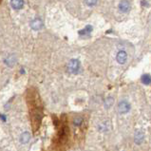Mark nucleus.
Here are the masks:
<instances>
[{
  "label": "nucleus",
  "instance_id": "nucleus-5",
  "mask_svg": "<svg viewBox=\"0 0 151 151\" xmlns=\"http://www.w3.org/2000/svg\"><path fill=\"white\" fill-rule=\"evenodd\" d=\"M116 59H117V62L119 64H124L127 62V54L126 51L124 50H120L118 54H117V57H116Z\"/></svg>",
  "mask_w": 151,
  "mask_h": 151
},
{
  "label": "nucleus",
  "instance_id": "nucleus-4",
  "mask_svg": "<svg viewBox=\"0 0 151 151\" xmlns=\"http://www.w3.org/2000/svg\"><path fill=\"white\" fill-rule=\"evenodd\" d=\"M119 9L123 12H127L130 10V4H129L128 0H122L119 4Z\"/></svg>",
  "mask_w": 151,
  "mask_h": 151
},
{
  "label": "nucleus",
  "instance_id": "nucleus-10",
  "mask_svg": "<svg viewBox=\"0 0 151 151\" xmlns=\"http://www.w3.org/2000/svg\"><path fill=\"white\" fill-rule=\"evenodd\" d=\"M6 64H7V65H9V66H10V67L14 66V65L15 64V59H14V56H12V55L9 56V57L6 59Z\"/></svg>",
  "mask_w": 151,
  "mask_h": 151
},
{
  "label": "nucleus",
  "instance_id": "nucleus-13",
  "mask_svg": "<svg viewBox=\"0 0 151 151\" xmlns=\"http://www.w3.org/2000/svg\"><path fill=\"white\" fill-rule=\"evenodd\" d=\"M98 0H86V3L88 4V6H94L97 3Z\"/></svg>",
  "mask_w": 151,
  "mask_h": 151
},
{
  "label": "nucleus",
  "instance_id": "nucleus-3",
  "mask_svg": "<svg viewBox=\"0 0 151 151\" xmlns=\"http://www.w3.org/2000/svg\"><path fill=\"white\" fill-rule=\"evenodd\" d=\"M31 27L32 29H34V31H39V29H41L43 28L42 20L39 18H36V19L32 20V23H31Z\"/></svg>",
  "mask_w": 151,
  "mask_h": 151
},
{
  "label": "nucleus",
  "instance_id": "nucleus-12",
  "mask_svg": "<svg viewBox=\"0 0 151 151\" xmlns=\"http://www.w3.org/2000/svg\"><path fill=\"white\" fill-rule=\"evenodd\" d=\"M112 103H113V99H112L111 97L109 98H107L106 100V103H105V105H106V109H109V107L112 105Z\"/></svg>",
  "mask_w": 151,
  "mask_h": 151
},
{
  "label": "nucleus",
  "instance_id": "nucleus-14",
  "mask_svg": "<svg viewBox=\"0 0 151 151\" xmlns=\"http://www.w3.org/2000/svg\"><path fill=\"white\" fill-rule=\"evenodd\" d=\"M82 118H80V117H78V118H76L75 120H74V124H76V126H80L81 124V123H82Z\"/></svg>",
  "mask_w": 151,
  "mask_h": 151
},
{
  "label": "nucleus",
  "instance_id": "nucleus-2",
  "mask_svg": "<svg viewBox=\"0 0 151 151\" xmlns=\"http://www.w3.org/2000/svg\"><path fill=\"white\" fill-rule=\"evenodd\" d=\"M118 109L120 113H122V114L127 113V112L130 110V104L126 100L121 101L118 105Z\"/></svg>",
  "mask_w": 151,
  "mask_h": 151
},
{
  "label": "nucleus",
  "instance_id": "nucleus-11",
  "mask_svg": "<svg viewBox=\"0 0 151 151\" xmlns=\"http://www.w3.org/2000/svg\"><path fill=\"white\" fill-rule=\"evenodd\" d=\"M91 31H92V27H91V26H88V27H86V28L83 29V31H81L79 33H80V34H88Z\"/></svg>",
  "mask_w": 151,
  "mask_h": 151
},
{
  "label": "nucleus",
  "instance_id": "nucleus-8",
  "mask_svg": "<svg viewBox=\"0 0 151 151\" xmlns=\"http://www.w3.org/2000/svg\"><path fill=\"white\" fill-rule=\"evenodd\" d=\"M29 139H31V135H29V132H25L23 133L22 135H21V143L22 144H27L28 142L29 141Z\"/></svg>",
  "mask_w": 151,
  "mask_h": 151
},
{
  "label": "nucleus",
  "instance_id": "nucleus-1",
  "mask_svg": "<svg viewBox=\"0 0 151 151\" xmlns=\"http://www.w3.org/2000/svg\"><path fill=\"white\" fill-rule=\"evenodd\" d=\"M80 68V62L77 59H71L68 65V70L71 73H77Z\"/></svg>",
  "mask_w": 151,
  "mask_h": 151
},
{
  "label": "nucleus",
  "instance_id": "nucleus-6",
  "mask_svg": "<svg viewBox=\"0 0 151 151\" xmlns=\"http://www.w3.org/2000/svg\"><path fill=\"white\" fill-rule=\"evenodd\" d=\"M11 5L14 10H20L24 6V0H11Z\"/></svg>",
  "mask_w": 151,
  "mask_h": 151
},
{
  "label": "nucleus",
  "instance_id": "nucleus-9",
  "mask_svg": "<svg viewBox=\"0 0 151 151\" xmlns=\"http://www.w3.org/2000/svg\"><path fill=\"white\" fill-rule=\"evenodd\" d=\"M142 82H143L145 85L151 84V77H150V75H148V74L143 75V77H142Z\"/></svg>",
  "mask_w": 151,
  "mask_h": 151
},
{
  "label": "nucleus",
  "instance_id": "nucleus-7",
  "mask_svg": "<svg viewBox=\"0 0 151 151\" xmlns=\"http://www.w3.org/2000/svg\"><path fill=\"white\" fill-rule=\"evenodd\" d=\"M144 133L143 132H141V131H137L136 132V134H135V143L138 144V145H140L143 143V141H144Z\"/></svg>",
  "mask_w": 151,
  "mask_h": 151
}]
</instances>
